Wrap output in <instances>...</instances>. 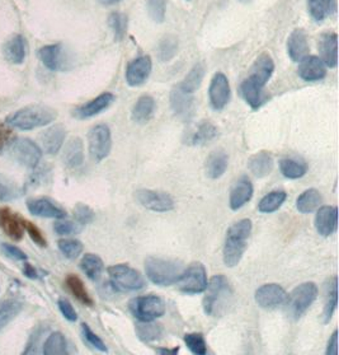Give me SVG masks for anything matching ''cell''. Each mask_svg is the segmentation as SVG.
<instances>
[{
    "label": "cell",
    "mask_w": 339,
    "mask_h": 355,
    "mask_svg": "<svg viewBox=\"0 0 339 355\" xmlns=\"http://www.w3.org/2000/svg\"><path fill=\"white\" fill-rule=\"evenodd\" d=\"M338 306V278L337 275L331 277L325 284V303H324L322 320L323 324H329Z\"/></svg>",
    "instance_id": "obj_29"
},
{
    "label": "cell",
    "mask_w": 339,
    "mask_h": 355,
    "mask_svg": "<svg viewBox=\"0 0 339 355\" xmlns=\"http://www.w3.org/2000/svg\"><path fill=\"white\" fill-rule=\"evenodd\" d=\"M24 231H27V233H28L30 237H31V240L33 241L39 248H46V239L44 237L42 232L39 231V228L36 224L28 222V220H26L24 218Z\"/></svg>",
    "instance_id": "obj_53"
},
{
    "label": "cell",
    "mask_w": 339,
    "mask_h": 355,
    "mask_svg": "<svg viewBox=\"0 0 339 355\" xmlns=\"http://www.w3.org/2000/svg\"><path fill=\"white\" fill-rule=\"evenodd\" d=\"M240 3H244V4H248V3H250L252 0H239Z\"/></svg>",
    "instance_id": "obj_62"
},
{
    "label": "cell",
    "mask_w": 339,
    "mask_h": 355,
    "mask_svg": "<svg viewBox=\"0 0 339 355\" xmlns=\"http://www.w3.org/2000/svg\"><path fill=\"white\" fill-rule=\"evenodd\" d=\"M316 232L323 236L329 237L337 232L338 228V209L337 207H322L315 216Z\"/></svg>",
    "instance_id": "obj_24"
},
{
    "label": "cell",
    "mask_w": 339,
    "mask_h": 355,
    "mask_svg": "<svg viewBox=\"0 0 339 355\" xmlns=\"http://www.w3.org/2000/svg\"><path fill=\"white\" fill-rule=\"evenodd\" d=\"M286 199H287V193L284 190L271 191L266 196H263L262 200L259 201L258 210L263 214L275 213L284 205Z\"/></svg>",
    "instance_id": "obj_40"
},
{
    "label": "cell",
    "mask_w": 339,
    "mask_h": 355,
    "mask_svg": "<svg viewBox=\"0 0 339 355\" xmlns=\"http://www.w3.org/2000/svg\"><path fill=\"white\" fill-rule=\"evenodd\" d=\"M147 15L155 24H163L167 15V0H147Z\"/></svg>",
    "instance_id": "obj_48"
},
{
    "label": "cell",
    "mask_w": 339,
    "mask_h": 355,
    "mask_svg": "<svg viewBox=\"0 0 339 355\" xmlns=\"http://www.w3.org/2000/svg\"><path fill=\"white\" fill-rule=\"evenodd\" d=\"M0 228L10 240L18 242L24 239V218L17 216L7 207L0 208Z\"/></svg>",
    "instance_id": "obj_21"
},
{
    "label": "cell",
    "mask_w": 339,
    "mask_h": 355,
    "mask_svg": "<svg viewBox=\"0 0 339 355\" xmlns=\"http://www.w3.org/2000/svg\"><path fill=\"white\" fill-rule=\"evenodd\" d=\"M327 355H338V331L334 330L331 334V339L328 341V347H327Z\"/></svg>",
    "instance_id": "obj_58"
},
{
    "label": "cell",
    "mask_w": 339,
    "mask_h": 355,
    "mask_svg": "<svg viewBox=\"0 0 339 355\" xmlns=\"http://www.w3.org/2000/svg\"><path fill=\"white\" fill-rule=\"evenodd\" d=\"M193 93L187 92L179 85H174L170 92V106L176 116L182 120H188L193 114Z\"/></svg>",
    "instance_id": "obj_18"
},
{
    "label": "cell",
    "mask_w": 339,
    "mask_h": 355,
    "mask_svg": "<svg viewBox=\"0 0 339 355\" xmlns=\"http://www.w3.org/2000/svg\"><path fill=\"white\" fill-rule=\"evenodd\" d=\"M82 336L89 347H94V349L103 352V353L107 352V347L103 343V340L100 339L95 332H93L92 329L86 324H82Z\"/></svg>",
    "instance_id": "obj_49"
},
{
    "label": "cell",
    "mask_w": 339,
    "mask_h": 355,
    "mask_svg": "<svg viewBox=\"0 0 339 355\" xmlns=\"http://www.w3.org/2000/svg\"><path fill=\"white\" fill-rule=\"evenodd\" d=\"M219 137V129L211 121H201L193 130L187 143L191 146H205Z\"/></svg>",
    "instance_id": "obj_33"
},
{
    "label": "cell",
    "mask_w": 339,
    "mask_h": 355,
    "mask_svg": "<svg viewBox=\"0 0 339 355\" xmlns=\"http://www.w3.org/2000/svg\"><path fill=\"white\" fill-rule=\"evenodd\" d=\"M299 64L297 74L305 82H319L327 76V67L320 58L310 56L304 58Z\"/></svg>",
    "instance_id": "obj_23"
},
{
    "label": "cell",
    "mask_w": 339,
    "mask_h": 355,
    "mask_svg": "<svg viewBox=\"0 0 339 355\" xmlns=\"http://www.w3.org/2000/svg\"><path fill=\"white\" fill-rule=\"evenodd\" d=\"M47 331V327L44 326H39L35 331L32 332L30 340L26 345V350L24 352V354H36L37 353V347H39V343L44 339V335Z\"/></svg>",
    "instance_id": "obj_51"
},
{
    "label": "cell",
    "mask_w": 339,
    "mask_h": 355,
    "mask_svg": "<svg viewBox=\"0 0 339 355\" xmlns=\"http://www.w3.org/2000/svg\"><path fill=\"white\" fill-rule=\"evenodd\" d=\"M74 219L77 220V224L80 225H86V224L92 223L95 218V213L93 211V209L85 204L79 202L74 208Z\"/></svg>",
    "instance_id": "obj_50"
},
{
    "label": "cell",
    "mask_w": 339,
    "mask_h": 355,
    "mask_svg": "<svg viewBox=\"0 0 339 355\" xmlns=\"http://www.w3.org/2000/svg\"><path fill=\"white\" fill-rule=\"evenodd\" d=\"M208 271L203 263H192L185 268L177 282L178 289L185 294L203 293L208 288Z\"/></svg>",
    "instance_id": "obj_9"
},
{
    "label": "cell",
    "mask_w": 339,
    "mask_h": 355,
    "mask_svg": "<svg viewBox=\"0 0 339 355\" xmlns=\"http://www.w3.org/2000/svg\"><path fill=\"white\" fill-rule=\"evenodd\" d=\"M155 100L152 96H141L134 105L131 111V119L136 124H147L154 116Z\"/></svg>",
    "instance_id": "obj_32"
},
{
    "label": "cell",
    "mask_w": 339,
    "mask_h": 355,
    "mask_svg": "<svg viewBox=\"0 0 339 355\" xmlns=\"http://www.w3.org/2000/svg\"><path fill=\"white\" fill-rule=\"evenodd\" d=\"M178 54V39L173 35L164 36L158 46V59L162 62H170Z\"/></svg>",
    "instance_id": "obj_43"
},
{
    "label": "cell",
    "mask_w": 339,
    "mask_h": 355,
    "mask_svg": "<svg viewBox=\"0 0 339 355\" xmlns=\"http://www.w3.org/2000/svg\"><path fill=\"white\" fill-rule=\"evenodd\" d=\"M22 311V303L17 300H7L0 303V331L16 318Z\"/></svg>",
    "instance_id": "obj_42"
},
{
    "label": "cell",
    "mask_w": 339,
    "mask_h": 355,
    "mask_svg": "<svg viewBox=\"0 0 339 355\" xmlns=\"http://www.w3.org/2000/svg\"><path fill=\"white\" fill-rule=\"evenodd\" d=\"M318 293V286L313 282H306L296 286L291 293L287 294L286 298V312L288 317L299 320L316 301Z\"/></svg>",
    "instance_id": "obj_7"
},
{
    "label": "cell",
    "mask_w": 339,
    "mask_h": 355,
    "mask_svg": "<svg viewBox=\"0 0 339 355\" xmlns=\"http://www.w3.org/2000/svg\"><path fill=\"white\" fill-rule=\"evenodd\" d=\"M80 230H82V228H80V224L69 222V220H62V219H59V220L54 224L55 233L59 234V236H73V234L79 233Z\"/></svg>",
    "instance_id": "obj_52"
},
{
    "label": "cell",
    "mask_w": 339,
    "mask_h": 355,
    "mask_svg": "<svg viewBox=\"0 0 339 355\" xmlns=\"http://www.w3.org/2000/svg\"><path fill=\"white\" fill-rule=\"evenodd\" d=\"M323 202L322 193L316 189H309L301 193L296 200V208L301 214H310L315 211L316 209L320 208Z\"/></svg>",
    "instance_id": "obj_34"
},
{
    "label": "cell",
    "mask_w": 339,
    "mask_h": 355,
    "mask_svg": "<svg viewBox=\"0 0 339 355\" xmlns=\"http://www.w3.org/2000/svg\"><path fill=\"white\" fill-rule=\"evenodd\" d=\"M183 270V263L176 260L155 256H150L145 260L147 279L155 286H170L177 284Z\"/></svg>",
    "instance_id": "obj_5"
},
{
    "label": "cell",
    "mask_w": 339,
    "mask_h": 355,
    "mask_svg": "<svg viewBox=\"0 0 339 355\" xmlns=\"http://www.w3.org/2000/svg\"><path fill=\"white\" fill-rule=\"evenodd\" d=\"M66 138V129L64 125H53L39 135L42 150L47 155H56L64 146Z\"/></svg>",
    "instance_id": "obj_22"
},
{
    "label": "cell",
    "mask_w": 339,
    "mask_h": 355,
    "mask_svg": "<svg viewBox=\"0 0 339 355\" xmlns=\"http://www.w3.org/2000/svg\"><path fill=\"white\" fill-rule=\"evenodd\" d=\"M88 146L94 162L100 163L107 158L112 149V135L107 125L93 126L88 134Z\"/></svg>",
    "instance_id": "obj_10"
},
{
    "label": "cell",
    "mask_w": 339,
    "mask_h": 355,
    "mask_svg": "<svg viewBox=\"0 0 339 355\" xmlns=\"http://www.w3.org/2000/svg\"><path fill=\"white\" fill-rule=\"evenodd\" d=\"M275 167V161L270 152H258L248 159V168L255 178H263L268 176Z\"/></svg>",
    "instance_id": "obj_31"
},
{
    "label": "cell",
    "mask_w": 339,
    "mask_h": 355,
    "mask_svg": "<svg viewBox=\"0 0 339 355\" xmlns=\"http://www.w3.org/2000/svg\"><path fill=\"white\" fill-rule=\"evenodd\" d=\"M153 70V62L150 56H140L132 60L126 68V82L130 87H140L147 82Z\"/></svg>",
    "instance_id": "obj_16"
},
{
    "label": "cell",
    "mask_w": 339,
    "mask_h": 355,
    "mask_svg": "<svg viewBox=\"0 0 339 355\" xmlns=\"http://www.w3.org/2000/svg\"><path fill=\"white\" fill-rule=\"evenodd\" d=\"M57 119V112L50 106L35 103L17 110L7 117V124L19 130H33L53 124Z\"/></svg>",
    "instance_id": "obj_3"
},
{
    "label": "cell",
    "mask_w": 339,
    "mask_h": 355,
    "mask_svg": "<svg viewBox=\"0 0 339 355\" xmlns=\"http://www.w3.org/2000/svg\"><path fill=\"white\" fill-rule=\"evenodd\" d=\"M41 62L51 71H66L71 67L69 54L62 44H51L37 51Z\"/></svg>",
    "instance_id": "obj_12"
},
{
    "label": "cell",
    "mask_w": 339,
    "mask_h": 355,
    "mask_svg": "<svg viewBox=\"0 0 339 355\" xmlns=\"http://www.w3.org/2000/svg\"><path fill=\"white\" fill-rule=\"evenodd\" d=\"M27 209L32 216L64 219L66 211L48 198H33L27 200Z\"/></svg>",
    "instance_id": "obj_19"
},
{
    "label": "cell",
    "mask_w": 339,
    "mask_h": 355,
    "mask_svg": "<svg viewBox=\"0 0 339 355\" xmlns=\"http://www.w3.org/2000/svg\"><path fill=\"white\" fill-rule=\"evenodd\" d=\"M59 250L62 251V255L65 256L69 260H75L79 256L82 255L84 246L80 241L77 240H60L57 242Z\"/></svg>",
    "instance_id": "obj_47"
},
{
    "label": "cell",
    "mask_w": 339,
    "mask_h": 355,
    "mask_svg": "<svg viewBox=\"0 0 339 355\" xmlns=\"http://www.w3.org/2000/svg\"><path fill=\"white\" fill-rule=\"evenodd\" d=\"M309 42L306 33L302 30H295L287 39V54L295 62H299L309 55Z\"/></svg>",
    "instance_id": "obj_26"
},
{
    "label": "cell",
    "mask_w": 339,
    "mask_h": 355,
    "mask_svg": "<svg viewBox=\"0 0 339 355\" xmlns=\"http://www.w3.org/2000/svg\"><path fill=\"white\" fill-rule=\"evenodd\" d=\"M287 298L285 289L276 283H268L255 291V303L264 309H275L282 306Z\"/></svg>",
    "instance_id": "obj_15"
},
{
    "label": "cell",
    "mask_w": 339,
    "mask_h": 355,
    "mask_svg": "<svg viewBox=\"0 0 339 355\" xmlns=\"http://www.w3.org/2000/svg\"><path fill=\"white\" fill-rule=\"evenodd\" d=\"M16 198V190L0 180V201H10Z\"/></svg>",
    "instance_id": "obj_57"
},
{
    "label": "cell",
    "mask_w": 339,
    "mask_h": 355,
    "mask_svg": "<svg viewBox=\"0 0 339 355\" xmlns=\"http://www.w3.org/2000/svg\"><path fill=\"white\" fill-rule=\"evenodd\" d=\"M253 193H255V189L250 178L247 176L238 178L230 190V198H229L230 209L237 211L243 208L246 204L252 200Z\"/></svg>",
    "instance_id": "obj_20"
},
{
    "label": "cell",
    "mask_w": 339,
    "mask_h": 355,
    "mask_svg": "<svg viewBox=\"0 0 339 355\" xmlns=\"http://www.w3.org/2000/svg\"><path fill=\"white\" fill-rule=\"evenodd\" d=\"M109 284L116 292H138L147 286V282L140 271L126 263H118L107 269Z\"/></svg>",
    "instance_id": "obj_6"
},
{
    "label": "cell",
    "mask_w": 339,
    "mask_h": 355,
    "mask_svg": "<svg viewBox=\"0 0 339 355\" xmlns=\"http://www.w3.org/2000/svg\"><path fill=\"white\" fill-rule=\"evenodd\" d=\"M232 97L229 79L223 73H216L208 88L210 103L215 111H223L228 106Z\"/></svg>",
    "instance_id": "obj_14"
},
{
    "label": "cell",
    "mask_w": 339,
    "mask_h": 355,
    "mask_svg": "<svg viewBox=\"0 0 339 355\" xmlns=\"http://www.w3.org/2000/svg\"><path fill=\"white\" fill-rule=\"evenodd\" d=\"M205 292L206 295L203 298V311L208 316L211 317L223 315L228 306L232 303L234 295L229 280L221 274L215 275L210 280Z\"/></svg>",
    "instance_id": "obj_4"
},
{
    "label": "cell",
    "mask_w": 339,
    "mask_h": 355,
    "mask_svg": "<svg viewBox=\"0 0 339 355\" xmlns=\"http://www.w3.org/2000/svg\"><path fill=\"white\" fill-rule=\"evenodd\" d=\"M62 162L71 170L79 168L84 163V144L83 140L74 137L66 143L62 152Z\"/></svg>",
    "instance_id": "obj_27"
},
{
    "label": "cell",
    "mask_w": 339,
    "mask_h": 355,
    "mask_svg": "<svg viewBox=\"0 0 339 355\" xmlns=\"http://www.w3.org/2000/svg\"><path fill=\"white\" fill-rule=\"evenodd\" d=\"M135 199L143 208L156 211V213H165L174 209V200L170 193L159 191V190H150V189H140L135 191Z\"/></svg>",
    "instance_id": "obj_13"
},
{
    "label": "cell",
    "mask_w": 339,
    "mask_h": 355,
    "mask_svg": "<svg viewBox=\"0 0 339 355\" xmlns=\"http://www.w3.org/2000/svg\"><path fill=\"white\" fill-rule=\"evenodd\" d=\"M280 171L288 180H299L306 175L308 166L296 158H282L280 161Z\"/></svg>",
    "instance_id": "obj_37"
},
{
    "label": "cell",
    "mask_w": 339,
    "mask_h": 355,
    "mask_svg": "<svg viewBox=\"0 0 339 355\" xmlns=\"http://www.w3.org/2000/svg\"><path fill=\"white\" fill-rule=\"evenodd\" d=\"M109 28L113 32V36L117 41H122L126 36L127 27H129V18L124 13L113 12L108 17Z\"/></svg>",
    "instance_id": "obj_44"
},
{
    "label": "cell",
    "mask_w": 339,
    "mask_h": 355,
    "mask_svg": "<svg viewBox=\"0 0 339 355\" xmlns=\"http://www.w3.org/2000/svg\"><path fill=\"white\" fill-rule=\"evenodd\" d=\"M98 1H100V4L109 7V6H115V4L120 3V1H122V0H98Z\"/></svg>",
    "instance_id": "obj_61"
},
{
    "label": "cell",
    "mask_w": 339,
    "mask_h": 355,
    "mask_svg": "<svg viewBox=\"0 0 339 355\" xmlns=\"http://www.w3.org/2000/svg\"><path fill=\"white\" fill-rule=\"evenodd\" d=\"M129 309L132 316L140 322H153L155 320L164 316L165 303L158 295H143L132 298L129 302Z\"/></svg>",
    "instance_id": "obj_8"
},
{
    "label": "cell",
    "mask_w": 339,
    "mask_h": 355,
    "mask_svg": "<svg viewBox=\"0 0 339 355\" xmlns=\"http://www.w3.org/2000/svg\"><path fill=\"white\" fill-rule=\"evenodd\" d=\"M206 74V68L202 62H199L193 67L192 69L188 71V74L185 76V79L178 83L181 88H183L187 92L193 93L197 92V89L200 88L202 82H203V78Z\"/></svg>",
    "instance_id": "obj_38"
},
{
    "label": "cell",
    "mask_w": 339,
    "mask_h": 355,
    "mask_svg": "<svg viewBox=\"0 0 339 355\" xmlns=\"http://www.w3.org/2000/svg\"><path fill=\"white\" fill-rule=\"evenodd\" d=\"M59 309L62 312V316L65 317V320H68L69 322H75L77 320V313L75 309L73 307V304L65 298H60L57 302Z\"/></svg>",
    "instance_id": "obj_54"
},
{
    "label": "cell",
    "mask_w": 339,
    "mask_h": 355,
    "mask_svg": "<svg viewBox=\"0 0 339 355\" xmlns=\"http://www.w3.org/2000/svg\"><path fill=\"white\" fill-rule=\"evenodd\" d=\"M80 269L92 282H98L104 270V263L95 254H85L80 261Z\"/></svg>",
    "instance_id": "obj_36"
},
{
    "label": "cell",
    "mask_w": 339,
    "mask_h": 355,
    "mask_svg": "<svg viewBox=\"0 0 339 355\" xmlns=\"http://www.w3.org/2000/svg\"><path fill=\"white\" fill-rule=\"evenodd\" d=\"M4 58L12 64H22L27 54V44L22 35L16 33L10 36L3 46Z\"/></svg>",
    "instance_id": "obj_28"
},
{
    "label": "cell",
    "mask_w": 339,
    "mask_h": 355,
    "mask_svg": "<svg viewBox=\"0 0 339 355\" xmlns=\"http://www.w3.org/2000/svg\"><path fill=\"white\" fill-rule=\"evenodd\" d=\"M136 335L144 343H150V341L161 339L163 335L162 326L152 324V322H140L136 324Z\"/></svg>",
    "instance_id": "obj_45"
},
{
    "label": "cell",
    "mask_w": 339,
    "mask_h": 355,
    "mask_svg": "<svg viewBox=\"0 0 339 355\" xmlns=\"http://www.w3.org/2000/svg\"><path fill=\"white\" fill-rule=\"evenodd\" d=\"M229 166V155L223 150L217 149L208 155L206 159V176L211 180H217L223 178V173L228 170Z\"/></svg>",
    "instance_id": "obj_30"
},
{
    "label": "cell",
    "mask_w": 339,
    "mask_h": 355,
    "mask_svg": "<svg viewBox=\"0 0 339 355\" xmlns=\"http://www.w3.org/2000/svg\"><path fill=\"white\" fill-rule=\"evenodd\" d=\"M12 158L27 168H36L42 158V149L28 138H18L10 144Z\"/></svg>",
    "instance_id": "obj_11"
},
{
    "label": "cell",
    "mask_w": 339,
    "mask_h": 355,
    "mask_svg": "<svg viewBox=\"0 0 339 355\" xmlns=\"http://www.w3.org/2000/svg\"><path fill=\"white\" fill-rule=\"evenodd\" d=\"M178 352H179V347H174V349H158L156 350V353H159V354L174 355L177 354Z\"/></svg>",
    "instance_id": "obj_60"
},
{
    "label": "cell",
    "mask_w": 339,
    "mask_h": 355,
    "mask_svg": "<svg viewBox=\"0 0 339 355\" xmlns=\"http://www.w3.org/2000/svg\"><path fill=\"white\" fill-rule=\"evenodd\" d=\"M42 353L45 355H65L69 354L68 341L62 332H53L47 336L44 343Z\"/></svg>",
    "instance_id": "obj_39"
},
{
    "label": "cell",
    "mask_w": 339,
    "mask_h": 355,
    "mask_svg": "<svg viewBox=\"0 0 339 355\" xmlns=\"http://www.w3.org/2000/svg\"><path fill=\"white\" fill-rule=\"evenodd\" d=\"M1 248H3L4 252H6L9 257L15 259L17 261H26V260H27V255L24 254L21 248H18L17 246L9 245V243H3Z\"/></svg>",
    "instance_id": "obj_56"
},
{
    "label": "cell",
    "mask_w": 339,
    "mask_h": 355,
    "mask_svg": "<svg viewBox=\"0 0 339 355\" xmlns=\"http://www.w3.org/2000/svg\"><path fill=\"white\" fill-rule=\"evenodd\" d=\"M253 224L250 219H241L232 224L226 232L225 243H223V263L228 268H235L248 248V240L250 237Z\"/></svg>",
    "instance_id": "obj_2"
},
{
    "label": "cell",
    "mask_w": 339,
    "mask_h": 355,
    "mask_svg": "<svg viewBox=\"0 0 339 355\" xmlns=\"http://www.w3.org/2000/svg\"><path fill=\"white\" fill-rule=\"evenodd\" d=\"M273 73L275 62L271 55H259L249 70L247 78H244L240 83V96L252 110H258L266 103L267 96L264 94V88L270 82Z\"/></svg>",
    "instance_id": "obj_1"
},
{
    "label": "cell",
    "mask_w": 339,
    "mask_h": 355,
    "mask_svg": "<svg viewBox=\"0 0 339 355\" xmlns=\"http://www.w3.org/2000/svg\"><path fill=\"white\" fill-rule=\"evenodd\" d=\"M320 59L327 68H336L338 64V36L334 32L324 33L319 44Z\"/></svg>",
    "instance_id": "obj_25"
},
{
    "label": "cell",
    "mask_w": 339,
    "mask_h": 355,
    "mask_svg": "<svg viewBox=\"0 0 339 355\" xmlns=\"http://www.w3.org/2000/svg\"><path fill=\"white\" fill-rule=\"evenodd\" d=\"M24 274L28 279H33V280L39 279V271L30 263H24Z\"/></svg>",
    "instance_id": "obj_59"
},
{
    "label": "cell",
    "mask_w": 339,
    "mask_h": 355,
    "mask_svg": "<svg viewBox=\"0 0 339 355\" xmlns=\"http://www.w3.org/2000/svg\"><path fill=\"white\" fill-rule=\"evenodd\" d=\"M183 340L192 354L205 355L208 353V344L202 334L190 332V334H185Z\"/></svg>",
    "instance_id": "obj_46"
},
{
    "label": "cell",
    "mask_w": 339,
    "mask_h": 355,
    "mask_svg": "<svg viewBox=\"0 0 339 355\" xmlns=\"http://www.w3.org/2000/svg\"><path fill=\"white\" fill-rule=\"evenodd\" d=\"M308 9L311 18L320 24L334 10V0H308Z\"/></svg>",
    "instance_id": "obj_41"
},
{
    "label": "cell",
    "mask_w": 339,
    "mask_h": 355,
    "mask_svg": "<svg viewBox=\"0 0 339 355\" xmlns=\"http://www.w3.org/2000/svg\"><path fill=\"white\" fill-rule=\"evenodd\" d=\"M187 1H190V0H187Z\"/></svg>",
    "instance_id": "obj_63"
},
{
    "label": "cell",
    "mask_w": 339,
    "mask_h": 355,
    "mask_svg": "<svg viewBox=\"0 0 339 355\" xmlns=\"http://www.w3.org/2000/svg\"><path fill=\"white\" fill-rule=\"evenodd\" d=\"M12 139H13V130L7 123L0 121V150H3L9 143H12Z\"/></svg>",
    "instance_id": "obj_55"
},
{
    "label": "cell",
    "mask_w": 339,
    "mask_h": 355,
    "mask_svg": "<svg viewBox=\"0 0 339 355\" xmlns=\"http://www.w3.org/2000/svg\"><path fill=\"white\" fill-rule=\"evenodd\" d=\"M65 284L66 288L69 289L70 293L74 295V298L80 302L82 304H84L86 307H93L94 301L92 300V297L88 293L86 288H85L84 283L82 282V279L74 275V274H70L65 279Z\"/></svg>",
    "instance_id": "obj_35"
},
{
    "label": "cell",
    "mask_w": 339,
    "mask_h": 355,
    "mask_svg": "<svg viewBox=\"0 0 339 355\" xmlns=\"http://www.w3.org/2000/svg\"><path fill=\"white\" fill-rule=\"evenodd\" d=\"M115 101H116V96L113 93H102L98 97H95L94 100L89 101V102H86L84 105L75 108L73 115L77 120L92 119L94 116L100 115L103 111H106Z\"/></svg>",
    "instance_id": "obj_17"
}]
</instances>
